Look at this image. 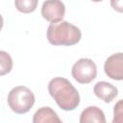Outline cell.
Wrapping results in <instances>:
<instances>
[{
    "label": "cell",
    "mask_w": 123,
    "mask_h": 123,
    "mask_svg": "<svg viewBox=\"0 0 123 123\" xmlns=\"http://www.w3.org/2000/svg\"><path fill=\"white\" fill-rule=\"evenodd\" d=\"M48 91L57 105L63 111H73L80 104V95L65 78L56 77L48 84Z\"/></svg>",
    "instance_id": "6da1fadb"
},
{
    "label": "cell",
    "mask_w": 123,
    "mask_h": 123,
    "mask_svg": "<svg viewBox=\"0 0 123 123\" xmlns=\"http://www.w3.org/2000/svg\"><path fill=\"white\" fill-rule=\"evenodd\" d=\"M12 69V59L6 51H0V76L10 73Z\"/></svg>",
    "instance_id": "30bf717a"
},
{
    "label": "cell",
    "mask_w": 123,
    "mask_h": 123,
    "mask_svg": "<svg viewBox=\"0 0 123 123\" xmlns=\"http://www.w3.org/2000/svg\"><path fill=\"white\" fill-rule=\"evenodd\" d=\"M80 123H106V117L100 108L89 106L82 111Z\"/></svg>",
    "instance_id": "ba28073f"
},
{
    "label": "cell",
    "mask_w": 123,
    "mask_h": 123,
    "mask_svg": "<svg viewBox=\"0 0 123 123\" xmlns=\"http://www.w3.org/2000/svg\"><path fill=\"white\" fill-rule=\"evenodd\" d=\"M14 5L16 9L24 13L33 12L37 5V0H16L14 1Z\"/></svg>",
    "instance_id": "8fae6325"
},
{
    "label": "cell",
    "mask_w": 123,
    "mask_h": 123,
    "mask_svg": "<svg viewBox=\"0 0 123 123\" xmlns=\"http://www.w3.org/2000/svg\"><path fill=\"white\" fill-rule=\"evenodd\" d=\"M33 123H62V121L54 110L49 107H42L35 112Z\"/></svg>",
    "instance_id": "9c48e42d"
},
{
    "label": "cell",
    "mask_w": 123,
    "mask_h": 123,
    "mask_svg": "<svg viewBox=\"0 0 123 123\" xmlns=\"http://www.w3.org/2000/svg\"><path fill=\"white\" fill-rule=\"evenodd\" d=\"M71 74L78 83L89 84L96 78L97 67L92 60L82 58L73 64Z\"/></svg>",
    "instance_id": "277c9868"
},
{
    "label": "cell",
    "mask_w": 123,
    "mask_h": 123,
    "mask_svg": "<svg viewBox=\"0 0 123 123\" xmlns=\"http://www.w3.org/2000/svg\"><path fill=\"white\" fill-rule=\"evenodd\" d=\"M104 70L111 79L121 81L123 79V54L119 52L110 56L105 62Z\"/></svg>",
    "instance_id": "8992f818"
},
{
    "label": "cell",
    "mask_w": 123,
    "mask_h": 123,
    "mask_svg": "<svg viewBox=\"0 0 123 123\" xmlns=\"http://www.w3.org/2000/svg\"><path fill=\"white\" fill-rule=\"evenodd\" d=\"M8 104L12 111L18 114L28 112L35 104V95L24 86L13 87L8 95Z\"/></svg>",
    "instance_id": "3957f363"
},
{
    "label": "cell",
    "mask_w": 123,
    "mask_h": 123,
    "mask_svg": "<svg viewBox=\"0 0 123 123\" xmlns=\"http://www.w3.org/2000/svg\"><path fill=\"white\" fill-rule=\"evenodd\" d=\"M81 37L80 29L67 21L51 23L47 29V39L53 45L71 46L77 44Z\"/></svg>",
    "instance_id": "7a4b0ae2"
},
{
    "label": "cell",
    "mask_w": 123,
    "mask_h": 123,
    "mask_svg": "<svg viewBox=\"0 0 123 123\" xmlns=\"http://www.w3.org/2000/svg\"><path fill=\"white\" fill-rule=\"evenodd\" d=\"M114 117L111 123H122L123 118H122V100H119L118 103L114 106Z\"/></svg>",
    "instance_id": "7c38bea8"
},
{
    "label": "cell",
    "mask_w": 123,
    "mask_h": 123,
    "mask_svg": "<svg viewBox=\"0 0 123 123\" xmlns=\"http://www.w3.org/2000/svg\"><path fill=\"white\" fill-rule=\"evenodd\" d=\"M3 24H4V20H3V17H2V15L0 14V31L2 30V27H3Z\"/></svg>",
    "instance_id": "4fadbf2b"
},
{
    "label": "cell",
    "mask_w": 123,
    "mask_h": 123,
    "mask_svg": "<svg viewBox=\"0 0 123 123\" xmlns=\"http://www.w3.org/2000/svg\"><path fill=\"white\" fill-rule=\"evenodd\" d=\"M93 92L98 98L106 103L111 102L118 94L117 88L113 85L105 81L98 82L93 87Z\"/></svg>",
    "instance_id": "52a82bcc"
},
{
    "label": "cell",
    "mask_w": 123,
    "mask_h": 123,
    "mask_svg": "<svg viewBox=\"0 0 123 123\" xmlns=\"http://www.w3.org/2000/svg\"><path fill=\"white\" fill-rule=\"evenodd\" d=\"M65 13V7L62 1L48 0L43 2L41 7V15L51 23L62 21Z\"/></svg>",
    "instance_id": "5b68a950"
}]
</instances>
